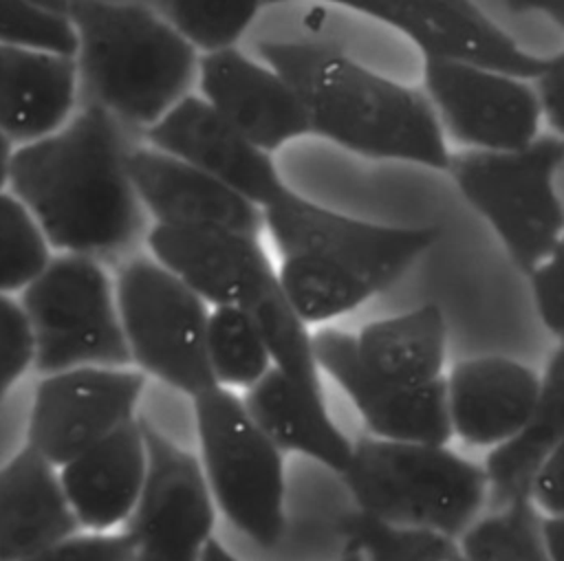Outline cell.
<instances>
[{
    "label": "cell",
    "mask_w": 564,
    "mask_h": 561,
    "mask_svg": "<svg viewBox=\"0 0 564 561\" xmlns=\"http://www.w3.org/2000/svg\"><path fill=\"white\" fill-rule=\"evenodd\" d=\"M132 147L123 123L99 106L77 103L55 132L15 147L9 191L51 249L95 260L121 255L150 231L128 167Z\"/></svg>",
    "instance_id": "6da1fadb"
},
{
    "label": "cell",
    "mask_w": 564,
    "mask_h": 561,
    "mask_svg": "<svg viewBox=\"0 0 564 561\" xmlns=\"http://www.w3.org/2000/svg\"><path fill=\"white\" fill-rule=\"evenodd\" d=\"M258 53L295 90L311 134L379 161L449 169L445 132L423 90L315 42H260Z\"/></svg>",
    "instance_id": "7a4b0ae2"
},
{
    "label": "cell",
    "mask_w": 564,
    "mask_h": 561,
    "mask_svg": "<svg viewBox=\"0 0 564 561\" xmlns=\"http://www.w3.org/2000/svg\"><path fill=\"white\" fill-rule=\"evenodd\" d=\"M280 284L306 323L341 317L392 286L438 240V227H390L333 211L289 187L262 209Z\"/></svg>",
    "instance_id": "3957f363"
},
{
    "label": "cell",
    "mask_w": 564,
    "mask_h": 561,
    "mask_svg": "<svg viewBox=\"0 0 564 561\" xmlns=\"http://www.w3.org/2000/svg\"><path fill=\"white\" fill-rule=\"evenodd\" d=\"M79 103L145 132L198 79L200 53L143 2L68 0Z\"/></svg>",
    "instance_id": "277c9868"
},
{
    "label": "cell",
    "mask_w": 564,
    "mask_h": 561,
    "mask_svg": "<svg viewBox=\"0 0 564 561\" xmlns=\"http://www.w3.org/2000/svg\"><path fill=\"white\" fill-rule=\"evenodd\" d=\"M339 475L359 513L452 539L476 524L489 499L487 471L445 444L361 438Z\"/></svg>",
    "instance_id": "5b68a950"
},
{
    "label": "cell",
    "mask_w": 564,
    "mask_h": 561,
    "mask_svg": "<svg viewBox=\"0 0 564 561\" xmlns=\"http://www.w3.org/2000/svg\"><path fill=\"white\" fill-rule=\"evenodd\" d=\"M562 165L564 139L557 134H540L518 150H465L449 161L447 172L465 200L527 275L564 233V202L555 189Z\"/></svg>",
    "instance_id": "8992f818"
},
{
    "label": "cell",
    "mask_w": 564,
    "mask_h": 561,
    "mask_svg": "<svg viewBox=\"0 0 564 561\" xmlns=\"http://www.w3.org/2000/svg\"><path fill=\"white\" fill-rule=\"evenodd\" d=\"M194 414L216 508L253 543L275 546L286 530L284 451L225 385L198 394Z\"/></svg>",
    "instance_id": "52a82bcc"
},
{
    "label": "cell",
    "mask_w": 564,
    "mask_h": 561,
    "mask_svg": "<svg viewBox=\"0 0 564 561\" xmlns=\"http://www.w3.org/2000/svg\"><path fill=\"white\" fill-rule=\"evenodd\" d=\"M42 376L75 367H130L115 284L99 260L57 253L22 290Z\"/></svg>",
    "instance_id": "ba28073f"
},
{
    "label": "cell",
    "mask_w": 564,
    "mask_h": 561,
    "mask_svg": "<svg viewBox=\"0 0 564 561\" xmlns=\"http://www.w3.org/2000/svg\"><path fill=\"white\" fill-rule=\"evenodd\" d=\"M115 295L132 365L196 398L216 387L207 356V301L152 255L126 260Z\"/></svg>",
    "instance_id": "9c48e42d"
},
{
    "label": "cell",
    "mask_w": 564,
    "mask_h": 561,
    "mask_svg": "<svg viewBox=\"0 0 564 561\" xmlns=\"http://www.w3.org/2000/svg\"><path fill=\"white\" fill-rule=\"evenodd\" d=\"M423 92L443 132L469 150H518L540 136L542 108L531 79L423 55Z\"/></svg>",
    "instance_id": "30bf717a"
},
{
    "label": "cell",
    "mask_w": 564,
    "mask_h": 561,
    "mask_svg": "<svg viewBox=\"0 0 564 561\" xmlns=\"http://www.w3.org/2000/svg\"><path fill=\"white\" fill-rule=\"evenodd\" d=\"M148 473L123 532L134 561H200L216 524L203 464L154 427L143 425Z\"/></svg>",
    "instance_id": "8fae6325"
},
{
    "label": "cell",
    "mask_w": 564,
    "mask_h": 561,
    "mask_svg": "<svg viewBox=\"0 0 564 561\" xmlns=\"http://www.w3.org/2000/svg\"><path fill=\"white\" fill-rule=\"evenodd\" d=\"M145 374L130 367H75L42 376L35 387L26 444L55 466L86 453L134 420Z\"/></svg>",
    "instance_id": "7c38bea8"
},
{
    "label": "cell",
    "mask_w": 564,
    "mask_h": 561,
    "mask_svg": "<svg viewBox=\"0 0 564 561\" xmlns=\"http://www.w3.org/2000/svg\"><path fill=\"white\" fill-rule=\"evenodd\" d=\"M295 0H267V4ZM328 2L388 24L405 35L421 55L482 64L522 79H535L546 59L524 51L474 0H313Z\"/></svg>",
    "instance_id": "4fadbf2b"
},
{
    "label": "cell",
    "mask_w": 564,
    "mask_h": 561,
    "mask_svg": "<svg viewBox=\"0 0 564 561\" xmlns=\"http://www.w3.org/2000/svg\"><path fill=\"white\" fill-rule=\"evenodd\" d=\"M319 370L348 394L375 438L447 444L454 436L447 381L403 387L375 376L357 354L355 334L326 326L313 334Z\"/></svg>",
    "instance_id": "5bb4252c"
},
{
    "label": "cell",
    "mask_w": 564,
    "mask_h": 561,
    "mask_svg": "<svg viewBox=\"0 0 564 561\" xmlns=\"http://www.w3.org/2000/svg\"><path fill=\"white\" fill-rule=\"evenodd\" d=\"M143 139L223 180L260 209L289 191L271 154L238 132L200 95L183 97L143 132Z\"/></svg>",
    "instance_id": "9a60e30c"
},
{
    "label": "cell",
    "mask_w": 564,
    "mask_h": 561,
    "mask_svg": "<svg viewBox=\"0 0 564 561\" xmlns=\"http://www.w3.org/2000/svg\"><path fill=\"white\" fill-rule=\"evenodd\" d=\"M150 255L214 306L247 310L280 277L258 238L223 229L152 224Z\"/></svg>",
    "instance_id": "2e32d148"
},
{
    "label": "cell",
    "mask_w": 564,
    "mask_h": 561,
    "mask_svg": "<svg viewBox=\"0 0 564 561\" xmlns=\"http://www.w3.org/2000/svg\"><path fill=\"white\" fill-rule=\"evenodd\" d=\"M196 81L200 97L269 154L311 134L304 106L289 81L236 46L203 53Z\"/></svg>",
    "instance_id": "e0dca14e"
},
{
    "label": "cell",
    "mask_w": 564,
    "mask_h": 561,
    "mask_svg": "<svg viewBox=\"0 0 564 561\" xmlns=\"http://www.w3.org/2000/svg\"><path fill=\"white\" fill-rule=\"evenodd\" d=\"M128 167L152 224L223 229L251 238L264 229V213L258 205L163 150L134 143Z\"/></svg>",
    "instance_id": "ac0fdd59"
},
{
    "label": "cell",
    "mask_w": 564,
    "mask_h": 561,
    "mask_svg": "<svg viewBox=\"0 0 564 561\" xmlns=\"http://www.w3.org/2000/svg\"><path fill=\"white\" fill-rule=\"evenodd\" d=\"M445 381L452 431L471 447H498L516 436L542 387L531 367L498 354L465 359Z\"/></svg>",
    "instance_id": "d6986e66"
},
{
    "label": "cell",
    "mask_w": 564,
    "mask_h": 561,
    "mask_svg": "<svg viewBox=\"0 0 564 561\" xmlns=\"http://www.w3.org/2000/svg\"><path fill=\"white\" fill-rule=\"evenodd\" d=\"M148 447L143 425L126 422L86 453L59 466V480L82 528L108 532L126 524L143 491Z\"/></svg>",
    "instance_id": "ffe728a7"
},
{
    "label": "cell",
    "mask_w": 564,
    "mask_h": 561,
    "mask_svg": "<svg viewBox=\"0 0 564 561\" xmlns=\"http://www.w3.org/2000/svg\"><path fill=\"white\" fill-rule=\"evenodd\" d=\"M55 469L31 444L0 469V561H24L82 528Z\"/></svg>",
    "instance_id": "44dd1931"
},
{
    "label": "cell",
    "mask_w": 564,
    "mask_h": 561,
    "mask_svg": "<svg viewBox=\"0 0 564 561\" xmlns=\"http://www.w3.org/2000/svg\"><path fill=\"white\" fill-rule=\"evenodd\" d=\"M79 103L70 55L0 44V132L15 147L68 121Z\"/></svg>",
    "instance_id": "7402d4cb"
},
{
    "label": "cell",
    "mask_w": 564,
    "mask_h": 561,
    "mask_svg": "<svg viewBox=\"0 0 564 561\" xmlns=\"http://www.w3.org/2000/svg\"><path fill=\"white\" fill-rule=\"evenodd\" d=\"M564 442V341L549 359L538 403L522 429L487 455L489 506L531 502V482L542 462Z\"/></svg>",
    "instance_id": "603a6c76"
},
{
    "label": "cell",
    "mask_w": 564,
    "mask_h": 561,
    "mask_svg": "<svg viewBox=\"0 0 564 561\" xmlns=\"http://www.w3.org/2000/svg\"><path fill=\"white\" fill-rule=\"evenodd\" d=\"M258 427L282 451L317 460L341 473L352 455V442L333 422L326 405L302 396L291 381L271 367L242 398Z\"/></svg>",
    "instance_id": "cb8c5ba5"
},
{
    "label": "cell",
    "mask_w": 564,
    "mask_h": 561,
    "mask_svg": "<svg viewBox=\"0 0 564 561\" xmlns=\"http://www.w3.org/2000/svg\"><path fill=\"white\" fill-rule=\"evenodd\" d=\"M445 317L436 304L366 323L357 334L361 363L379 378L419 387L443 378Z\"/></svg>",
    "instance_id": "d4e9b609"
},
{
    "label": "cell",
    "mask_w": 564,
    "mask_h": 561,
    "mask_svg": "<svg viewBox=\"0 0 564 561\" xmlns=\"http://www.w3.org/2000/svg\"><path fill=\"white\" fill-rule=\"evenodd\" d=\"M247 312L260 330L273 367L280 370L302 396L317 405H326L313 334L308 332V323L284 295L282 284L278 282L273 288L260 295L247 308Z\"/></svg>",
    "instance_id": "484cf974"
},
{
    "label": "cell",
    "mask_w": 564,
    "mask_h": 561,
    "mask_svg": "<svg viewBox=\"0 0 564 561\" xmlns=\"http://www.w3.org/2000/svg\"><path fill=\"white\" fill-rule=\"evenodd\" d=\"M207 356L218 385L251 387L271 367L258 326L238 306H214L207 323Z\"/></svg>",
    "instance_id": "4316f807"
},
{
    "label": "cell",
    "mask_w": 564,
    "mask_h": 561,
    "mask_svg": "<svg viewBox=\"0 0 564 561\" xmlns=\"http://www.w3.org/2000/svg\"><path fill=\"white\" fill-rule=\"evenodd\" d=\"M200 55L236 46L267 0H143Z\"/></svg>",
    "instance_id": "83f0119b"
},
{
    "label": "cell",
    "mask_w": 564,
    "mask_h": 561,
    "mask_svg": "<svg viewBox=\"0 0 564 561\" xmlns=\"http://www.w3.org/2000/svg\"><path fill=\"white\" fill-rule=\"evenodd\" d=\"M469 561H551L542 539V517L531 502L491 508L460 537Z\"/></svg>",
    "instance_id": "f1b7e54d"
},
{
    "label": "cell",
    "mask_w": 564,
    "mask_h": 561,
    "mask_svg": "<svg viewBox=\"0 0 564 561\" xmlns=\"http://www.w3.org/2000/svg\"><path fill=\"white\" fill-rule=\"evenodd\" d=\"M348 546L366 561H469L456 539L414 528H399L364 513L346 524Z\"/></svg>",
    "instance_id": "f546056e"
},
{
    "label": "cell",
    "mask_w": 564,
    "mask_h": 561,
    "mask_svg": "<svg viewBox=\"0 0 564 561\" xmlns=\"http://www.w3.org/2000/svg\"><path fill=\"white\" fill-rule=\"evenodd\" d=\"M51 257V244L33 213L13 191H0V293L24 290Z\"/></svg>",
    "instance_id": "4dcf8cb0"
},
{
    "label": "cell",
    "mask_w": 564,
    "mask_h": 561,
    "mask_svg": "<svg viewBox=\"0 0 564 561\" xmlns=\"http://www.w3.org/2000/svg\"><path fill=\"white\" fill-rule=\"evenodd\" d=\"M0 44L75 55V31L68 15L31 0H0Z\"/></svg>",
    "instance_id": "1f68e13d"
},
{
    "label": "cell",
    "mask_w": 564,
    "mask_h": 561,
    "mask_svg": "<svg viewBox=\"0 0 564 561\" xmlns=\"http://www.w3.org/2000/svg\"><path fill=\"white\" fill-rule=\"evenodd\" d=\"M35 343L20 299L0 293V403L11 385L33 367Z\"/></svg>",
    "instance_id": "d6a6232c"
},
{
    "label": "cell",
    "mask_w": 564,
    "mask_h": 561,
    "mask_svg": "<svg viewBox=\"0 0 564 561\" xmlns=\"http://www.w3.org/2000/svg\"><path fill=\"white\" fill-rule=\"evenodd\" d=\"M24 561H134L128 535L121 532H86L70 535Z\"/></svg>",
    "instance_id": "836d02e7"
},
{
    "label": "cell",
    "mask_w": 564,
    "mask_h": 561,
    "mask_svg": "<svg viewBox=\"0 0 564 561\" xmlns=\"http://www.w3.org/2000/svg\"><path fill=\"white\" fill-rule=\"evenodd\" d=\"M529 277L544 328L564 341V233Z\"/></svg>",
    "instance_id": "e575fe53"
},
{
    "label": "cell",
    "mask_w": 564,
    "mask_h": 561,
    "mask_svg": "<svg viewBox=\"0 0 564 561\" xmlns=\"http://www.w3.org/2000/svg\"><path fill=\"white\" fill-rule=\"evenodd\" d=\"M531 504L544 517H564V442L538 469L531 482Z\"/></svg>",
    "instance_id": "d590c367"
},
{
    "label": "cell",
    "mask_w": 564,
    "mask_h": 561,
    "mask_svg": "<svg viewBox=\"0 0 564 561\" xmlns=\"http://www.w3.org/2000/svg\"><path fill=\"white\" fill-rule=\"evenodd\" d=\"M542 119L564 139V51L546 59V68L533 79Z\"/></svg>",
    "instance_id": "8d00e7d4"
},
{
    "label": "cell",
    "mask_w": 564,
    "mask_h": 561,
    "mask_svg": "<svg viewBox=\"0 0 564 561\" xmlns=\"http://www.w3.org/2000/svg\"><path fill=\"white\" fill-rule=\"evenodd\" d=\"M511 11H538L564 31V0H505Z\"/></svg>",
    "instance_id": "74e56055"
},
{
    "label": "cell",
    "mask_w": 564,
    "mask_h": 561,
    "mask_svg": "<svg viewBox=\"0 0 564 561\" xmlns=\"http://www.w3.org/2000/svg\"><path fill=\"white\" fill-rule=\"evenodd\" d=\"M542 539L551 561H564V517H542Z\"/></svg>",
    "instance_id": "f35d334b"
},
{
    "label": "cell",
    "mask_w": 564,
    "mask_h": 561,
    "mask_svg": "<svg viewBox=\"0 0 564 561\" xmlns=\"http://www.w3.org/2000/svg\"><path fill=\"white\" fill-rule=\"evenodd\" d=\"M200 561H240V559H236L220 541H216V539H212L209 543H207V548H205V552H203V559ZM339 561H366L364 559V554L359 552V550H355V548H348V552L339 559Z\"/></svg>",
    "instance_id": "ab89813d"
},
{
    "label": "cell",
    "mask_w": 564,
    "mask_h": 561,
    "mask_svg": "<svg viewBox=\"0 0 564 561\" xmlns=\"http://www.w3.org/2000/svg\"><path fill=\"white\" fill-rule=\"evenodd\" d=\"M13 152H15V143L0 132V191H4L9 187Z\"/></svg>",
    "instance_id": "60d3db41"
},
{
    "label": "cell",
    "mask_w": 564,
    "mask_h": 561,
    "mask_svg": "<svg viewBox=\"0 0 564 561\" xmlns=\"http://www.w3.org/2000/svg\"><path fill=\"white\" fill-rule=\"evenodd\" d=\"M44 9H51V11H57V13H64L68 15V0H31Z\"/></svg>",
    "instance_id": "b9f144b4"
}]
</instances>
